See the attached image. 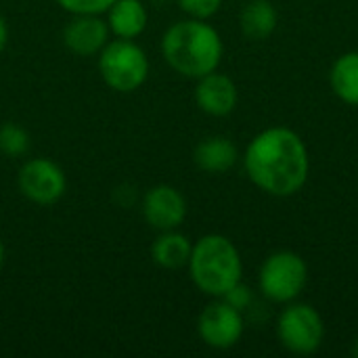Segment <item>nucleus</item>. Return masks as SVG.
Returning <instances> with one entry per match:
<instances>
[{"instance_id":"1","label":"nucleus","mask_w":358,"mask_h":358,"mask_svg":"<svg viewBox=\"0 0 358 358\" xmlns=\"http://www.w3.org/2000/svg\"><path fill=\"white\" fill-rule=\"evenodd\" d=\"M250 180L273 197L296 195L308 180L310 157L298 132L275 126L256 134L245 149Z\"/></svg>"},{"instance_id":"2","label":"nucleus","mask_w":358,"mask_h":358,"mask_svg":"<svg viewBox=\"0 0 358 358\" xmlns=\"http://www.w3.org/2000/svg\"><path fill=\"white\" fill-rule=\"evenodd\" d=\"M222 38L206 19H185L170 25L162 38L166 63L180 76L199 80L218 69L222 61Z\"/></svg>"},{"instance_id":"3","label":"nucleus","mask_w":358,"mask_h":358,"mask_svg":"<svg viewBox=\"0 0 358 358\" xmlns=\"http://www.w3.org/2000/svg\"><path fill=\"white\" fill-rule=\"evenodd\" d=\"M189 273L199 292L212 298L227 296L241 283L243 260L235 243L218 233L203 235L193 243L189 258Z\"/></svg>"},{"instance_id":"4","label":"nucleus","mask_w":358,"mask_h":358,"mask_svg":"<svg viewBox=\"0 0 358 358\" xmlns=\"http://www.w3.org/2000/svg\"><path fill=\"white\" fill-rule=\"evenodd\" d=\"M99 71L111 90L128 94L147 82L149 57L134 40L115 38L99 52Z\"/></svg>"},{"instance_id":"5","label":"nucleus","mask_w":358,"mask_h":358,"mask_svg":"<svg viewBox=\"0 0 358 358\" xmlns=\"http://www.w3.org/2000/svg\"><path fill=\"white\" fill-rule=\"evenodd\" d=\"M308 283V266L296 252L283 250L271 254L258 273V285L264 298L287 304L294 302Z\"/></svg>"},{"instance_id":"6","label":"nucleus","mask_w":358,"mask_h":358,"mask_svg":"<svg viewBox=\"0 0 358 358\" xmlns=\"http://www.w3.org/2000/svg\"><path fill=\"white\" fill-rule=\"evenodd\" d=\"M281 344L294 355H315L325 340V323L310 304H289L277 323Z\"/></svg>"},{"instance_id":"7","label":"nucleus","mask_w":358,"mask_h":358,"mask_svg":"<svg viewBox=\"0 0 358 358\" xmlns=\"http://www.w3.org/2000/svg\"><path fill=\"white\" fill-rule=\"evenodd\" d=\"M19 191L25 199L38 206L57 203L67 191V176L59 164L46 157L27 159L17 174Z\"/></svg>"},{"instance_id":"8","label":"nucleus","mask_w":358,"mask_h":358,"mask_svg":"<svg viewBox=\"0 0 358 358\" xmlns=\"http://www.w3.org/2000/svg\"><path fill=\"white\" fill-rule=\"evenodd\" d=\"M243 327L245 325L241 310H237L222 298H216V302L208 304L197 321L201 342L216 350H229L237 346L243 336Z\"/></svg>"},{"instance_id":"9","label":"nucleus","mask_w":358,"mask_h":358,"mask_svg":"<svg viewBox=\"0 0 358 358\" xmlns=\"http://www.w3.org/2000/svg\"><path fill=\"white\" fill-rule=\"evenodd\" d=\"M143 216L159 233L174 231L187 218V199L172 185H155L143 197Z\"/></svg>"},{"instance_id":"10","label":"nucleus","mask_w":358,"mask_h":358,"mask_svg":"<svg viewBox=\"0 0 358 358\" xmlns=\"http://www.w3.org/2000/svg\"><path fill=\"white\" fill-rule=\"evenodd\" d=\"M111 29L101 15H73L63 29V44L78 57L99 55L109 42Z\"/></svg>"},{"instance_id":"11","label":"nucleus","mask_w":358,"mask_h":358,"mask_svg":"<svg viewBox=\"0 0 358 358\" xmlns=\"http://www.w3.org/2000/svg\"><path fill=\"white\" fill-rule=\"evenodd\" d=\"M239 101L235 82L218 71H212L197 80L195 86V103L197 107L214 117H224L235 111Z\"/></svg>"},{"instance_id":"12","label":"nucleus","mask_w":358,"mask_h":358,"mask_svg":"<svg viewBox=\"0 0 358 358\" xmlns=\"http://www.w3.org/2000/svg\"><path fill=\"white\" fill-rule=\"evenodd\" d=\"M149 23V10L143 0H115L107 10V25L115 38L136 40Z\"/></svg>"},{"instance_id":"13","label":"nucleus","mask_w":358,"mask_h":358,"mask_svg":"<svg viewBox=\"0 0 358 358\" xmlns=\"http://www.w3.org/2000/svg\"><path fill=\"white\" fill-rule=\"evenodd\" d=\"M193 159L199 170L208 174H222L237 164L239 151L235 143L227 136H208L195 147Z\"/></svg>"},{"instance_id":"14","label":"nucleus","mask_w":358,"mask_h":358,"mask_svg":"<svg viewBox=\"0 0 358 358\" xmlns=\"http://www.w3.org/2000/svg\"><path fill=\"white\" fill-rule=\"evenodd\" d=\"M193 243L187 235L174 231H162V235L151 245V258L157 266L168 271H178L189 264Z\"/></svg>"},{"instance_id":"15","label":"nucleus","mask_w":358,"mask_h":358,"mask_svg":"<svg viewBox=\"0 0 358 358\" xmlns=\"http://www.w3.org/2000/svg\"><path fill=\"white\" fill-rule=\"evenodd\" d=\"M277 8L271 0H250L239 15L241 31L250 40H266L277 29Z\"/></svg>"},{"instance_id":"16","label":"nucleus","mask_w":358,"mask_h":358,"mask_svg":"<svg viewBox=\"0 0 358 358\" xmlns=\"http://www.w3.org/2000/svg\"><path fill=\"white\" fill-rule=\"evenodd\" d=\"M329 82L340 101L358 105V52H344L336 59Z\"/></svg>"},{"instance_id":"17","label":"nucleus","mask_w":358,"mask_h":358,"mask_svg":"<svg viewBox=\"0 0 358 358\" xmlns=\"http://www.w3.org/2000/svg\"><path fill=\"white\" fill-rule=\"evenodd\" d=\"M0 151L8 157H21L29 151V134L23 126L15 122H4L0 126Z\"/></svg>"},{"instance_id":"18","label":"nucleus","mask_w":358,"mask_h":358,"mask_svg":"<svg viewBox=\"0 0 358 358\" xmlns=\"http://www.w3.org/2000/svg\"><path fill=\"white\" fill-rule=\"evenodd\" d=\"M63 10L71 15H103L115 0H55Z\"/></svg>"},{"instance_id":"19","label":"nucleus","mask_w":358,"mask_h":358,"mask_svg":"<svg viewBox=\"0 0 358 358\" xmlns=\"http://www.w3.org/2000/svg\"><path fill=\"white\" fill-rule=\"evenodd\" d=\"M176 2L193 19H210L222 6V0H176Z\"/></svg>"},{"instance_id":"20","label":"nucleus","mask_w":358,"mask_h":358,"mask_svg":"<svg viewBox=\"0 0 358 358\" xmlns=\"http://www.w3.org/2000/svg\"><path fill=\"white\" fill-rule=\"evenodd\" d=\"M222 300H227L231 306H235L237 310H245L252 302V292L250 287H245L243 283H237L227 296H222Z\"/></svg>"},{"instance_id":"21","label":"nucleus","mask_w":358,"mask_h":358,"mask_svg":"<svg viewBox=\"0 0 358 358\" xmlns=\"http://www.w3.org/2000/svg\"><path fill=\"white\" fill-rule=\"evenodd\" d=\"M6 42H8V25H6V21L0 17V52L6 48Z\"/></svg>"},{"instance_id":"22","label":"nucleus","mask_w":358,"mask_h":358,"mask_svg":"<svg viewBox=\"0 0 358 358\" xmlns=\"http://www.w3.org/2000/svg\"><path fill=\"white\" fill-rule=\"evenodd\" d=\"M4 256H6V250H4V243H2V239H0V268H2V264H4Z\"/></svg>"},{"instance_id":"23","label":"nucleus","mask_w":358,"mask_h":358,"mask_svg":"<svg viewBox=\"0 0 358 358\" xmlns=\"http://www.w3.org/2000/svg\"><path fill=\"white\" fill-rule=\"evenodd\" d=\"M352 355L358 358V338L355 340V344H352Z\"/></svg>"}]
</instances>
